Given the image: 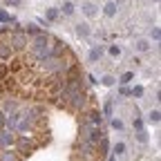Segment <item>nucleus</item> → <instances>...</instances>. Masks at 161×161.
Here are the masks:
<instances>
[{
    "instance_id": "obj_1",
    "label": "nucleus",
    "mask_w": 161,
    "mask_h": 161,
    "mask_svg": "<svg viewBox=\"0 0 161 161\" xmlns=\"http://www.w3.org/2000/svg\"><path fill=\"white\" fill-rule=\"evenodd\" d=\"M29 36H27L23 29H14L11 34H9V43H11V47H14V52H18V54H23V52H27V47H29Z\"/></svg>"
},
{
    "instance_id": "obj_2",
    "label": "nucleus",
    "mask_w": 161,
    "mask_h": 161,
    "mask_svg": "<svg viewBox=\"0 0 161 161\" xmlns=\"http://www.w3.org/2000/svg\"><path fill=\"white\" fill-rule=\"evenodd\" d=\"M67 49H70V47L65 45V43H61L58 38H54V36H52V43H49V56H52V58H61Z\"/></svg>"
},
{
    "instance_id": "obj_3",
    "label": "nucleus",
    "mask_w": 161,
    "mask_h": 161,
    "mask_svg": "<svg viewBox=\"0 0 161 161\" xmlns=\"http://www.w3.org/2000/svg\"><path fill=\"white\" fill-rule=\"evenodd\" d=\"M25 157L18 152V150H11V148H7V150H0V161H23Z\"/></svg>"
},
{
    "instance_id": "obj_4",
    "label": "nucleus",
    "mask_w": 161,
    "mask_h": 161,
    "mask_svg": "<svg viewBox=\"0 0 161 161\" xmlns=\"http://www.w3.org/2000/svg\"><path fill=\"white\" fill-rule=\"evenodd\" d=\"M23 32H25L27 36H29V38H34V36H38V34H40L43 29H38V27H36V25H27V27H25Z\"/></svg>"
},
{
    "instance_id": "obj_5",
    "label": "nucleus",
    "mask_w": 161,
    "mask_h": 161,
    "mask_svg": "<svg viewBox=\"0 0 161 161\" xmlns=\"http://www.w3.org/2000/svg\"><path fill=\"white\" fill-rule=\"evenodd\" d=\"M9 76V63H0V83Z\"/></svg>"
},
{
    "instance_id": "obj_6",
    "label": "nucleus",
    "mask_w": 161,
    "mask_h": 161,
    "mask_svg": "<svg viewBox=\"0 0 161 161\" xmlns=\"http://www.w3.org/2000/svg\"><path fill=\"white\" fill-rule=\"evenodd\" d=\"M101 54H103V49H101V47H94V49L90 52V61H92V63H96V61L101 58Z\"/></svg>"
},
{
    "instance_id": "obj_7",
    "label": "nucleus",
    "mask_w": 161,
    "mask_h": 161,
    "mask_svg": "<svg viewBox=\"0 0 161 161\" xmlns=\"http://www.w3.org/2000/svg\"><path fill=\"white\" fill-rule=\"evenodd\" d=\"M105 14H108V16H114V14H117V2H108V5H105Z\"/></svg>"
},
{
    "instance_id": "obj_8",
    "label": "nucleus",
    "mask_w": 161,
    "mask_h": 161,
    "mask_svg": "<svg viewBox=\"0 0 161 161\" xmlns=\"http://www.w3.org/2000/svg\"><path fill=\"white\" fill-rule=\"evenodd\" d=\"M132 78H134V74H132V72H125V74H123V76H121V83L125 85V83H130Z\"/></svg>"
},
{
    "instance_id": "obj_9",
    "label": "nucleus",
    "mask_w": 161,
    "mask_h": 161,
    "mask_svg": "<svg viewBox=\"0 0 161 161\" xmlns=\"http://www.w3.org/2000/svg\"><path fill=\"white\" fill-rule=\"evenodd\" d=\"M63 14H67V16L74 14V5H72V2H65V5H63Z\"/></svg>"
},
{
    "instance_id": "obj_10",
    "label": "nucleus",
    "mask_w": 161,
    "mask_h": 161,
    "mask_svg": "<svg viewBox=\"0 0 161 161\" xmlns=\"http://www.w3.org/2000/svg\"><path fill=\"white\" fill-rule=\"evenodd\" d=\"M76 32H78V36H87V34H90L87 25H78V27H76Z\"/></svg>"
},
{
    "instance_id": "obj_11",
    "label": "nucleus",
    "mask_w": 161,
    "mask_h": 161,
    "mask_svg": "<svg viewBox=\"0 0 161 161\" xmlns=\"http://www.w3.org/2000/svg\"><path fill=\"white\" fill-rule=\"evenodd\" d=\"M0 23H14V20H11V16L7 11H0Z\"/></svg>"
},
{
    "instance_id": "obj_12",
    "label": "nucleus",
    "mask_w": 161,
    "mask_h": 161,
    "mask_svg": "<svg viewBox=\"0 0 161 161\" xmlns=\"http://www.w3.org/2000/svg\"><path fill=\"white\" fill-rule=\"evenodd\" d=\"M83 11H85V16H94V5H90V2H87V5L83 7Z\"/></svg>"
},
{
    "instance_id": "obj_13",
    "label": "nucleus",
    "mask_w": 161,
    "mask_h": 161,
    "mask_svg": "<svg viewBox=\"0 0 161 161\" xmlns=\"http://www.w3.org/2000/svg\"><path fill=\"white\" fill-rule=\"evenodd\" d=\"M150 121H152V123H159V110H152V112H150Z\"/></svg>"
},
{
    "instance_id": "obj_14",
    "label": "nucleus",
    "mask_w": 161,
    "mask_h": 161,
    "mask_svg": "<svg viewBox=\"0 0 161 161\" xmlns=\"http://www.w3.org/2000/svg\"><path fill=\"white\" fill-rule=\"evenodd\" d=\"M47 18H49V20H56V18H58V11H56V9H49V11H47Z\"/></svg>"
},
{
    "instance_id": "obj_15",
    "label": "nucleus",
    "mask_w": 161,
    "mask_h": 161,
    "mask_svg": "<svg viewBox=\"0 0 161 161\" xmlns=\"http://www.w3.org/2000/svg\"><path fill=\"white\" fill-rule=\"evenodd\" d=\"M137 49H139V52H146V49H148V43H146V40H139V43H137Z\"/></svg>"
},
{
    "instance_id": "obj_16",
    "label": "nucleus",
    "mask_w": 161,
    "mask_h": 161,
    "mask_svg": "<svg viewBox=\"0 0 161 161\" xmlns=\"http://www.w3.org/2000/svg\"><path fill=\"white\" fill-rule=\"evenodd\" d=\"M134 128H137L139 132H141V130H143V121H141L139 117H134Z\"/></svg>"
},
{
    "instance_id": "obj_17",
    "label": "nucleus",
    "mask_w": 161,
    "mask_h": 161,
    "mask_svg": "<svg viewBox=\"0 0 161 161\" xmlns=\"http://www.w3.org/2000/svg\"><path fill=\"white\" fill-rule=\"evenodd\" d=\"M137 139L141 141V143H146V141H148V137H146V132H143V130H141V132H137Z\"/></svg>"
},
{
    "instance_id": "obj_18",
    "label": "nucleus",
    "mask_w": 161,
    "mask_h": 161,
    "mask_svg": "<svg viewBox=\"0 0 161 161\" xmlns=\"http://www.w3.org/2000/svg\"><path fill=\"white\" fill-rule=\"evenodd\" d=\"M130 94H132V96H141V94H143V87H134V90H130Z\"/></svg>"
},
{
    "instance_id": "obj_19",
    "label": "nucleus",
    "mask_w": 161,
    "mask_h": 161,
    "mask_svg": "<svg viewBox=\"0 0 161 161\" xmlns=\"http://www.w3.org/2000/svg\"><path fill=\"white\" fill-rule=\"evenodd\" d=\"M110 54H112V56H119V54H121V49H119L117 45H112V47H110Z\"/></svg>"
},
{
    "instance_id": "obj_20",
    "label": "nucleus",
    "mask_w": 161,
    "mask_h": 161,
    "mask_svg": "<svg viewBox=\"0 0 161 161\" xmlns=\"http://www.w3.org/2000/svg\"><path fill=\"white\" fill-rule=\"evenodd\" d=\"M112 128H114V130H121V128H123V123H121L119 119H114V121H112Z\"/></svg>"
},
{
    "instance_id": "obj_21",
    "label": "nucleus",
    "mask_w": 161,
    "mask_h": 161,
    "mask_svg": "<svg viewBox=\"0 0 161 161\" xmlns=\"http://www.w3.org/2000/svg\"><path fill=\"white\" fill-rule=\"evenodd\" d=\"M123 150H125V146H123V143H117V146H114V152H117V155H121Z\"/></svg>"
},
{
    "instance_id": "obj_22",
    "label": "nucleus",
    "mask_w": 161,
    "mask_h": 161,
    "mask_svg": "<svg viewBox=\"0 0 161 161\" xmlns=\"http://www.w3.org/2000/svg\"><path fill=\"white\" fill-rule=\"evenodd\" d=\"M0 130H5V114L0 112Z\"/></svg>"
},
{
    "instance_id": "obj_23",
    "label": "nucleus",
    "mask_w": 161,
    "mask_h": 161,
    "mask_svg": "<svg viewBox=\"0 0 161 161\" xmlns=\"http://www.w3.org/2000/svg\"><path fill=\"white\" fill-rule=\"evenodd\" d=\"M103 83H105V85H112V83H114V78H112V76H105V78H103Z\"/></svg>"
},
{
    "instance_id": "obj_24",
    "label": "nucleus",
    "mask_w": 161,
    "mask_h": 161,
    "mask_svg": "<svg viewBox=\"0 0 161 161\" xmlns=\"http://www.w3.org/2000/svg\"><path fill=\"white\" fill-rule=\"evenodd\" d=\"M18 2H20V0H9V5H18Z\"/></svg>"
},
{
    "instance_id": "obj_25",
    "label": "nucleus",
    "mask_w": 161,
    "mask_h": 161,
    "mask_svg": "<svg viewBox=\"0 0 161 161\" xmlns=\"http://www.w3.org/2000/svg\"><path fill=\"white\" fill-rule=\"evenodd\" d=\"M78 161H81V159H78Z\"/></svg>"
}]
</instances>
